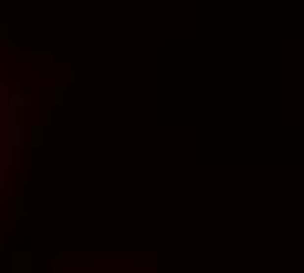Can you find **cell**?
I'll return each instance as SVG.
<instances>
[{"label":"cell","instance_id":"obj_1","mask_svg":"<svg viewBox=\"0 0 304 273\" xmlns=\"http://www.w3.org/2000/svg\"><path fill=\"white\" fill-rule=\"evenodd\" d=\"M52 273H74V263H55L52 265Z\"/></svg>","mask_w":304,"mask_h":273},{"label":"cell","instance_id":"obj_2","mask_svg":"<svg viewBox=\"0 0 304 273\" xmlns=\"http://www.w3.org/2000/svg\"><path fill=\"white\" fill-rule=\"evenodd\" d=\"M8 226H11V213L8 210H0V234L8 229Z\"/></svg>","mask_w":304,"mask_h":273},{"label":"cell","instance_id":"obj_3","mask_svg":"<svg viewBox=\"0 0 304 273\" xmlns=\"http://www.w3.org/2000/svg\"><path fill=\"white\" fill-rule=\"evenodd\" d=\"M5 121V108H3V103H0V124Z\"/></svg>","mask_w":304,"mask_h":273},{"label":"cell","instance_id":"obj_4","mask_svg":"<svg viewBox=\"0 0 304 273\" xmlns=\"http://www.w3.org/2000/svg\"><path fill=\"white\" fill-rule=\"evenodd\" d=\"M0 247H3V242H0Z\"/></svg>","mask_w":304,"mask_h":273}]
</instances>
